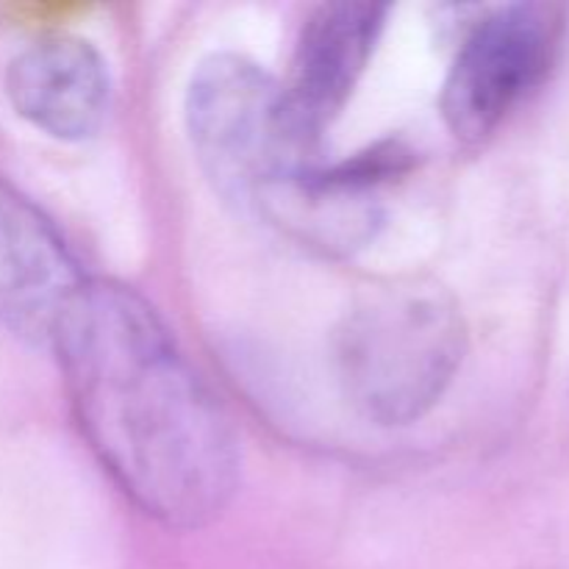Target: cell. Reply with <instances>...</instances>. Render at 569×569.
<instances>
[{
	"label": "cell",
	"instance_id": "obj_1",
	"mask_svg": "<svg viewBox=\"0 0 569 569\" xmlns=\"http://www.w3.org/2000/svg\"><path fill=\"white\" fill-rule=\"evenodd\" d=\"M81 437L106 476L172 531L209 526L239 487V437L159 311L89 278L53 337Z\"/></svg>",
	"mask_w": 569,
	"mask_h": 569
},
{
	"label": "cell",
	"instance_id": "obj_2",
	"mask_svg": "<svg viewBox=\"0 0 569 569\" xmlns=\"http://www.w3.org/2000/svg\"><path fill=\"white\" fill-rule=\"evenodd\" d=\"M465 353L459 303L431 278H392L361 289L333 331L345 398L383 428L422 420L456 381Z\"/></svg>",
	"mask_w": 569,
	"mask_h": 569
},
{
	"label": "cell",
	"instance_id": "obj_3",
	"mask_svg": "<svg viewBox=\"0 0 569 569\" xmlns=\"http://www.w3.org/2000/svg\"><path fill=\"white\" fill-rule=\"evenodd\" d=\"M183 114L194 159L217 192L261 220L320 161L295 137L281 83L248 56H206L192 72Z\"/></svg>",
	"mask_w": 569,
	"mask_h": 569
},
{
	"label": "cell",
	"instance_id": "obj_4",
	"mask_svg": "<svg viewBox=\"0 0 569 569\" xmlns=\"http://www.w3.org/2000/svg\"><path fill=\"white\" fill-rule=\"evenodd\" d=\"M567 9L506 3L489 9L461 39L439 94L445 126L459 142L492 137L550 78L561 53Z\"/></svg>",
	"mask_w": 569,
	"mask_h": 569
},
{
	"label": "cell",
	"instance_id": "obj_5",
	"mask_svg": "<svg viewBox=\"0 0 569 569\" xmlns=\"http://www.w3.org/2000/svg\"><path fill=\"white\" fill-rule=\"evenodd\" d=\"M87 281L53 220L0 178V326L50 348Z\"/></svg>",
	"mask_w": 569,
	"mask_h": 569
},
{
	"label": "cell",
	"instance_id": "obj_6",
	"mask_svg": "<svg viewBox=\"0 0 569 569\" xmlns=\"http://www.w3.org/2000/svg\"><path fill=\"white\" fill-rule=\"evenodd\" d=\"M387 14L389 6L348 0L320 6L303 22L281 92L289 126L311 153H320L328 126L365 76Z\"/></svg>",
	"mask_w": 569,
	"mask_h": 569
},
{
	"label": "cell",
	"instance_id": "obj_7",
	"mask_svg": "<svg viewBox=\"0 0 569 569\" xmlns=\"http://www.w3.org/2000/svg\"><path fill=\"white\" fill-rule=\"evenodd\" d=\"M6 98L37 131L59 142H83L109 117L111 72L89 39L48 33L9 61Z\"/></svg>",
	"mask_w": 569,
	"mask_h": 569
}]
</instances>
